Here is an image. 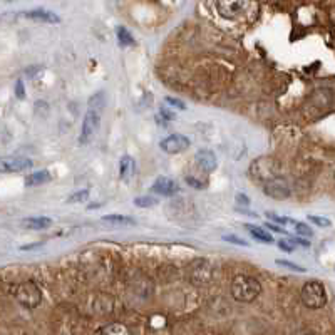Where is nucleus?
Listing matches in <instances>:
<instances>
[{"instance_id":"1","label":"nucleus","mask_w":335,"mask_h":335,"mask_svg":"<svg viewBox=\"0 0 335 335\" xmlns=\"http://www.w3.org/2000/svg\"><path fill=\"white\" fill-rule=\"evenodd\" d=\"M231 297L241 304H250L261 293V283L248 275H236L230 287Z\"/></svg>"},{"instance_id":"2","label":"nucleus","mask_w":335,"mask_h":335,"mask_svg":"<svg viewBox=\"0 0 335 335\" xmlns=\"http://www.w3.org/2000/svg\"><path fill=\"white\" fill-rule=\"evenodd\" d=\"M302 304L310 310H319L327 305V290L319 280H310L302 287Z\"/></svg>"},{"instance_id":"3","label":"nucleus","mask_w":335,"mask_h":335,"mask_svg":"<svg viewBox=\"0 0 335 335\" xmlns=\"http://www.w3.org/2000/svg\"><path fill=\"white\" fill-rule=\"evenodd\" d=\"M12 295L17 302L29 310L37 309L42 300V292L34 282H22L12 287Z\"/></svg>"},{"instance_id":"4","label":"nucleus","mask_w":335,"mask_h":335,"mask_svg":"<svg viewBox=\"0 0 335 335\" xmlns=\"http://www.w3.org/2000/svg\"><path fill=\"white\" fill-rule=\"evenodd\" d=\"M278 169H280V164L277 161H273L272 158H258L251 164V174H253V178L263 183L278 176Z\"/></svg>"},{"instance_id":"5","label":"nucleus","mask_w":335,"mask_h":335,"mask_svg":"<svg viewBox=\"0 0 335 335\" xmlns=\"http://www.w3.org/2000/svg\"><path fill=\"white\" fill-rule=\"evenodd\" d=\"M99 122H101V112L91 108L87 109L84 121H82V127H81V137H79L81 144H87L93 139L94 134L99 129Z\"/></svg>"},{"instance_id":"6","label":"nucleus","mask_w":335,"mask_h":335,"mask_svg":"<svg viewBox=\"0 0 335 335\" xmlns=\"http://www.w3.org/2000/svg\"><path fill=\"white\" fill-rule=\"evenodd\" d=\"M248 0H217V10L223 19H236L246 8Z\"/></svg>"},{"instance_id":"7","label":"nucleus","mask_w":335,"mask_h":335,"mask_svg":"<svg viewBox=\"0 0 335 335\" xmlns=\"http://www.w3.org/2000/svg\"><path fill=\"white\" fill-rule=\"evenodd\" d=\"M263 193L273 200H287L290 196V186L288 183L280 176H275L272 180L265 181Z\"/></svg>"},{"instance_id":"8","label":"nucleus","mask_w":335,"mask_h":335,"mask_svg":"<svg viewBox=\"0 0 335 335\" xmlns=\"http://www.w3.org/2000/svg\"><path fill=\"white\" fill-rule=\"evenodd\" d=\"M190 146L191 141L183 134H171L161 139V143H159V148L168 154H180L183 151H186Z\"/></svg>"},{"instance_id":"9","label":"nucleus","mask_w":335,"mask_h":335,"mask_svg":"<svg viewBox=\"0 0 335 335\" xmlns=\"http://www.w3.org/2000/svg\"><path fill=\"white\" fill-rule=\"evenodd\" d=\"M32 168V161L27 158H3L0 161V171L2 173H20Z\"/></svg>"},{"instance_id":"10","label":"nucleus","mask_w":335,"mask_h":335,"mask_svg":"<svg viewBox=\"0 0 335 335\" xmlns=\"http://www.w3.org/2000/svg\"><path fill=\"white\" fill-rule=\"evenodd\" d=\"M151 191L156 193V195H161V196H174L180 193V186H178V183L173 181L171 178L161 176L153 183Z\"/></svg>"},{"instance_id":"11","label":"nucleus","mask_w":335,"mask_h":335,"mask_svg":"<svg viewBox=\"0 0 335 335\" xmlns=\"http://www.w3.org/2000/svg\"><path fill=\"white\" fill-rule=\"evenodd\" d=\"M211 278V267L206 261H196L191 272V280L195 282V285H205Z\"/></svg>"},{"instance_id":"12","label":"nucleus","mask_w":335,"mask_h":335,"mask_svg":"<svg viewBox=\"0 0 335 335\" xmlns=\"http://www.w3.org/2000/svg\"><path fill=\"white\" fill-rule=\"evenodd\" d=\"M24 15L27 19L35 20V22H45V24H59L61 22V17L57 13L45 10V8H34V10L25 12Z\"/></svg>"},{"instance_id":"13","label":"nucleus","mask_w":335,"mask_h":335,"mask_svg":"<svg viewBox=\"0 0 335 335\" xmlns=\"http://www.w3.org/2000/svg\"><path fill=\"white\" fill-rule=\"evenodd\" d=\"M195 163L203 169V171H213L217 169V156L210 149H201L195 154Z\"/></svg>"},{"instance_id":"14","label":"nucleus","mask_w":335,"mask_h":335,"mask_svg":"<svg viewBox=\"0 0 335 335\" xmlns=\"http://www.w3.org/2000/svg\"><path fill=\"white\" fill-rule=\"evenodd\" d=\"M136 163L131 156H122L121 161H119V176H121L122 181H129V178L134 174Z\"/></svg>"},{"instance_id":"15","label":"nucleus","mask_w":335,"mask_h":335,"mask_svg":"<svg viewBox=\"0 0 335 335\" xmlns=\"http://www.w3.org/2000/svg\"><path fill=\"white\" fill-rule=\"evenodd\" d=\"M52 180V176H50L49 171H35L29 174V176H25V186H40V185H45V183H49Z\"/></svg>"},{"instance_id":"16","label":"nucleus","mask_w":335,"mask_h":335,"mask_svg":"<svg viewBox=\"0 0 335 335\" xmlns=\"http://www.w3.org/2000/svg\"><path fill=\"white\" fill-rule=\"evenodd\" d=\"M245 228H246V230H248V233L255 238V240H258V241H261V243H267V245H270V243H273V236L270 235L268 230H265V228L255 226V224H245Z\"/></svg>"},{"instance_id":"17","label":"nucleus","mask_w":335,"mask_h":335,"mask_svg":"<svg viewBox=\"0 0 335 335\" xmlns=\"http://www.w3.org/2000/svg\"><path fill=\"white\" fill-rule=\"evenodd\" d=\"M104 223L114 224V226H134L136 222L131 217H124V215H106L103 217Z\"/></svg>"},{"instance_id":"18","label":"nucleus","mask_w":335,"mask_h":335,"mask_svg":"<svg viewBox=\"0 0 335 335\" xmlns=\"http://www.w3.org/2000/svg\"><path fill=\"white\" fill-rule=\"evenodd\" d=\"M24 224L30 230H45V228L52 226V220L45 217H32L24 220Z\"/></svg>"},{"instance_id":"19","label":"nucleus","mask_w":335,"mask_h":335,"mask_svg":"<svg viewBox=\"0 0 335 335\" xmlns=\"http://www.w3.org/2000/svg\"><path fill=\"white\" fill-rule=\"evenodd\" d=\"M117 39L121 45H134V37L129 34V30L124 27H117Z\"/></svg>"},{"instance_id":"20","label":"nucleus","mask_w":335,"mask_h":335,"mask_svg":"<svg viewBox=\"0 0 335 335\" xmlns=\"http://www.w3.org/2000/svg\"><path fill=\"white\" fill-rule=\"evenodd\" d=\"M134 205L137 208H153L158 205V200L153 196H137V198H134Z\"/></svg>"},{"instance_id":"21","label":"nucleus","mask_w":335,"mask_h":335,"mask_svg":"<svg viewBox=\"0 0 335 335\" xmlns=\"http://www.w3.org/2000/svg\"><path fill=\"white\" fill-rule=\"evenodd\" d=\"M87 198H89V190H82V191H77L74 195H71L67 198V203L69 205H76V203H86Z\"/></svg>"},{"instance_id":"22","label":"nucleus","mask_w":335,"mask_h":335,"mask_svg":"<svg viewBox=\"0 0 335 335\" xmlns=\"http://www.w3.org/2000/svg\"><path fill=\"white\" fill-rule=\"evenodd\" d=\"M292 226L295 228V233L300 236H312L314 235V231H312V228L309 226V224L302 223V222H293Z\"/></svg>"},{"instance_id":"23","label":"nucleus","mask_w":335,"mask_h":335,"mask_svg":"<svg viewBox=\"0 0 335 335\" xmlns=\"http://www.w3.org/2000/svg\"><path fill=\"white\" fill-rule=\"evenodd\" d=\"M89 108L91 109H96V111L101 112V109L104 108V94L103 93H98L96 96L89 99Z\"/></svg>"},{"instance_id":"24","label":"nucleus","mask_w":335,"mask_h":335,"mask_svg":"<svg viewBox=\"0 0 335 335\" xmlns=\"http://www.w3.org/2000/svg\"><path fill=\"white\" fill-rule=\"evenodd\" d=\"M275 263L280 265V267L290 268V270H293V272H300V273L307 272L304 267H300V265H297V263H292V261H287V260H275Z\"/></svg>"},{"instance_id":"25","label":"nucleus","mask_w":335,"mask_h":335,"mask_svg":"<svg viewBox=\"0 0 335 335\" xmlns=\"http://www.w3.org/2000/svg\"><path fill=\"white\" fill-rule=\"evenodd\" d=\"M309 222H312V223H315L317 226H322V228H327V226H330V220L329 218H325V217H315V215H309Z\"/></svg>"},{"instance_id":"26","label":"nucleus","mask_w":335,"mask_h":335,"mask_svg":"<svg viewBox=\"0 0 335 335\" xmlns=\"http://www.w3.org/2000/svg\"><path fill=\"white\" fill-rule=\"evenodd\" d=\"M222 238L224 241L233 243V245H238V246H250V243H246V240H243V238L236 236V235H223Z\"/></svg>"},{"instance_id":"27","label":"nucleus","mask_w":335,"mask_h":335,"mask_svg":"<svg viewBox=\"0 0 335 335\" xmlns=\"http://www.w3.org/2000/svg\"><path fill=\"white\" fill-rule=\"evenodd\" d=\"M99 332L101 334H127V329L121 327V325H117V324H114V325H111V327L101 329Z\"/></svg>"},{"instance_id":"28","label":"nucleus","mask_w":335,"mask_h":335,"mask_svg":"<svg viewBox=\"0 0 335 335\" xmlns=\"http://www.w3.org/2000/svg\"><path fill=\"white\" fill-rule=\"evenodd\" d=\"M267 217H268V220H272V222H275L277 224H292L293 223V220H288V218H283V217H278V215H275V213H272V211H267Z\"/></svg>"},{"instance_id":"29","label":"nucleus","mask_w":335,"mask_h":335,"mask_svg":"<svg viewBox=\"0 0 335 335\" xmlns=\"http://www.w3.org/2000/svg\"><path fill=\"white\" fill-rule=\"evenodd\" d=\"M164 101H166V103H168L169 106H173V108L180 109V111H185V109H186L185 103H183V101H180V99H174V98H166V99H164Z\"/></svg>"},{"instance_id":"30","label":"nucleus","mask_w":335,"mask_h":335,"mask_svg":"<svg viewBox=\"0 0 335 335\" xmlns=\"http://www.w3.org/2000/svg\"><path fill=\"white\" fill-rule=\"evenodd\" d=\"M15 96L19 99H24L25 98V91H24V82L22 81H17V84H15Z\"/></svg>"},{"instance_id":"31","label":"nucleus","mask_w":335,"mask_h":335,"mask_svg":"<svg viewBox=\"0 0 335 335\" xmlns=\"http://www.w3.org/2000/svg\"><path fill=\"white\" fill-rule=\"evenodd\" d=\"M288 243H290V241H283V240H280V241H278V248H280V250H283V251H288V253H290V251H293V248H295V245H293V243H292V245H288Z\"/></svg>"},{"instance_id":"32","label":"nucleus","mask_w":335,"mask_h":335,"mask_svg":"<svg viewBox=\"0 0 335 335\" xmlns=\"http://www.w3.org/2000/svg\"><path fill=\"white\" fill-rule=\"evenodd\" d=\"M265 228H268V230H273V231H277V233H283V235H287V230H283V228L278 226V224L267 223V224H265Z\"/></svg>"},{"instance_id":"33","label":"nucleus","mask_w":335,"mask_h":335,"mask_svg":"<svg viewBox=\"0 0 335 335\" xmlns=\"http://www.w3.org/2000/svg\"><path fill=\"white\" fill-rule=\"evenodd\" d=\"M42 246V241H35L32 243V245H25V246H20L22 251H29V250H35V248H40Z\"/></svg>"},{"instance_id":"34","label":"nucleus","mask_w":335,"mask_h":335,"mask_svg":"<svg viewBox=\"0 0 335 335\" xmlns=\"http://www.w3.org/2000/svg\"><path fill=\"white\" fill-rule=\"evenodd\" d=\"M290 243H293V245H295V243H297V245L305 246V248H307V246H310V243L307 241V240H304V238H292Z\"/></svg>"},{"instance_id":"35","label":"nucleus","mask_w":335,"mask_h":335,"mask_svg":"<svg viewBox=\"0 0 335 335\" xmlns=\"http://www.w3.org/2000/svg\"><path fill=\"white\" fill-rule=\"evenodd\" d=\"M236 201L240 205H243V206H248L250 205V200H248V196H245V195H236Z\"/></svg>"},{"instance_id":"36","label":"nucleus","mask_w":335,"mask_h":335,"mask_svg":"<svg viewBox=\"0 0 335 335\" xmlns=\"http://www.w3.org/2000/svg\"><path fill=\"white\" fill-rule=\"evenodd\" d=\"M5 2H12V0H5Z\"/></svg>"}]
</instances>
